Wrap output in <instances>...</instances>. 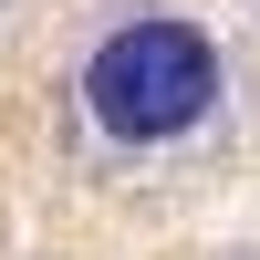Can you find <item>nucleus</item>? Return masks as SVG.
<instances>
[{"label": "nucleus", "instance_id": "f257e3e1", "mask_svg": "<svg viewBox=\"0 0 260 260\" xmlns=\"http://www.w3.org/2000/svg\"><path fill=\"white\" fill-rule=\"evenodd\" d=\"M73 94L115 156H177L229 125V52L177 11H125L83 42Z\"/></svg>", "mask_w": 260, "mask_h": 260}]
</instances>
